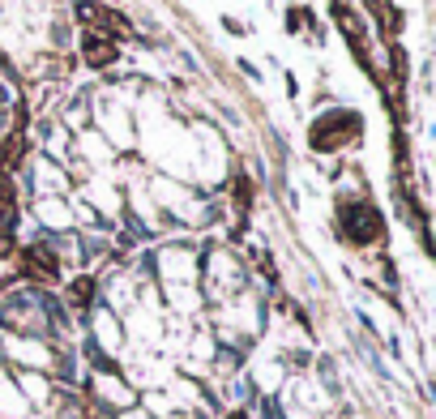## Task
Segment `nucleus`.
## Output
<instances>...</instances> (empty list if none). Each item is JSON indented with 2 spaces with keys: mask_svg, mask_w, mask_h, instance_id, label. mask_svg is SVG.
<instances>
[{
  "mask_svg": "<svg viewBox=\"0 0 436 419\" xmlns=\"http://www.w3.org/2000/svg\"><path fill=\"white\" fill-rule=\"evenodd\" d=\"M0 163H4V171H13V167L21 163V128L9 133V141H4V150H0Z\"/></svg>",
  "mask_w": 436,
  "mask_h": 419,
  "instance_id": "obj_7",
  "label": "nucleus"
},
{
  "mask_svg": "<svg viewBox=\"0 0 436 419\" xmlns=\"http://www.w3.org/2000/svg\"><path fill=\"white\" fill-rule=\"evenodd\" d=\"M334 17H338V26L347 30V39L360 47V39H364V26H360V17L351 13V4H343V0H334Z\"/></svg>",
  "mask_w": 436,
  "mask_h": 419,
  "instance_id": "obj_6",
  "label": "nucleus"
},
{
  "mask_svg": "<svg viewBox=\"0 0 436 419\" xmlns=\"http://www.w3.org/2000/svg\"><path fill=\"white\" fill-rule=\"evenodd\" d=\"M231 188H235V201H240V214H248V201H253V188H248V180L240 176V180L231 184Z\"/></svg>",
  "mask_w": 436,
  "mask_h": 419,
  "instance_id": "obj_9",
  "label": "nucleus"
},
{
  "mask_svg": "<svg viewBox=\"0 0 436 419\" xmlns=\"http://www.w3.org/2000/svg\"><path fill=\"white\" fill-rule=\"evenodd\" d=\"M81 51H86V60H90L94 69H107V64L116 60V43H111V39H103V34H86Z\"/></svg>",
  "mask_w": 436,
  "mask_h": 419,
  "instance_id": "obj_5",
  "label": "nucleus"
},
{
  "mask_svg": "<svg viewBox=\"0 0 436 419\" xmlns=\"http://www.w3.org/2000/svg\"><path fill=\"white\" fill-rule=\"evenodd\" d=\"M77 17L90 26V34L98 30L103 39H124L128 34V21L116 9H107V4H77Z\"/></svg>",
  "mask_w": 436,
  "mask_h": 419,
  "instance_id": "obj_3",
  "label": "nucleus"
},
{
  "mask_svg": "<svg viewBox=\"0 0 436 419\" xmlns=\"http://www.w3.org/2000/svg\"><path fill=\"white\" fill-rule=\"evenodd\" d=\"M338 218H343V236L351 240V244H372V240H381V214L368 206V201H347L343 210H338Z\"/></svg>",
  "mask_w": 436,
  "mask_h": 419,
  "instance_id": "obj_1",
  "label": "nucleus"
},
{
  "mask_svg": "<svg viewBox=\"0 0 436 419\" xmlns=\"http://www.w3.org/2000/svg\"><path fill=\"white\" fill-rule=\"evenodd\" d=\"M90 296H94V283H90V278H77V283L69 287V300H73L77 308H86V304H90Z\"/></svg>",
  "mask_w": 436,
  "mask_h": 419,
  "instance_id": "obj_8",
  "label": "nucleus"
},
{
  "mask_svg": "<svg viewBox=\"0 0 436 419\" xmlns=\"http://www.w3.org/2000/svg\"><path fill=\"white\" fill-rule=\"evenodd\" d=\"M351 137H360V116H351V111L321 116L317 128H313V146H317V150H334V146H343V141H351Z\"/></svg>",
  "mask_w": 436,
  "mask_h": 419,
  "instance_id": "obj_2",
  "label": "nucleus"
},
{
  "mask_svg": "<svg viewBox=\"0 0 436 419\" xmlns=\"http://www.w3.org/2000/svg\"><path fill=\"white\" fill-rule=\"evenodd\" d=\"M21 274L34 278V283H51L56 278V257L47 248H26L21 253Z\"/></svg>",
  "mask_w": 436,
  "mask_h": 419,
  "instance_id": "obj_4",
  "label": "nucleus"
}]
</instances>
